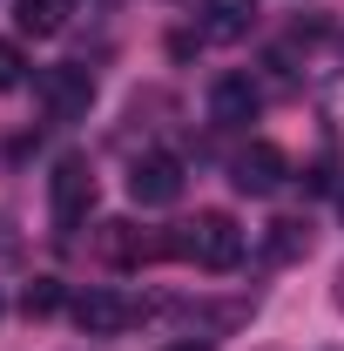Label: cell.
<instances>
[{"mask_svg": "<svg viewBox=\"0 0 344 351\" xmlns=\"http://www.w3.org/2000/svg\"><path fill=\"white\" fill-rule=\"evenodd\" d=\"M338 304H344V277H338Z\"/></svg>", "mask_w": 344, "mask_h": 351, "instance_id": "cell-16", "label": "cell"}, {"mask_svg": "<svg viewBox=\"0 0 344 351\" xmlns=\"http://www.w3.org/2000/svg\"><path fill=\"white\" fill-rule=\"evenodd\" d=\"M34 101L47 108V122H82L95 108V75L82 61H61V68H41L34 75Z\"/></svg>", "mask_w": 344, "mask_h": 351, "instance_id": "cell-3", "label": "cell"}, {"mask_svg": "<svg viewBox=\"0 0 344 351\" xmlns=\"http://www.w3.org/2000/svg\"><path fill=\"white\" fill-rule=\"evenodd\" d=\"M21 82H27V54H21V41H0V95Z\"/></svg>", "mask_w": 344, "mask_h": 351, "instance_id": "cell-13", "label": "cell"}, {"mask_svg": "<svg viewBox=\"0 0 344 351\" xmlns=\"http://www.w3.org/2000/svg\"><path fill=\"white\" fill-rule=\"evenodd\" d=\"M250 27H257V0H203V14H196V41L210 47L243 41Z\"/></svg>", "mask_w": 344, "mask_h": 351, "instance_id": "cell-8", "label": "cell"}, {"mask_svg": "<svg viewBox=\"0 0 344 351\" xmlns=\"http://www.w3.org/2000/svg\"><path fill=\"white\" fill-rule=\"evenodd\" d=\"M61 304H68V291H61L54 277H34V284H27V298H21V311H27V317H54Z\"/></svg>", "mask_w": 344, "mask_h": 351, "instance_id": "cell-11", "label": "cell"}, {"mask_svg": "<svg viewBox=\"0 0 344 351\" xmlns=\"http://www.w3.org/2000/svg\"><path fill=\"white\" fill-rule=\"evenodd\" d=\"M149 317V298H129V291H115V284H95L75 298V324H82L88 338H122Z\"/></svg>", "mask_w": 344, "mask_h": 351, "instance_id": "cell-2", "label": "cell"}, {"mask_svg": "<svg viewBox=\"0 0 344 351\" xmlns=\"http://www.w3.org/2000/svg\"><path fill=\"white\" fill-rule=\"evenodd\" d=\"M0 230H7V223H0ZM0 250H14V237H0Z\"/></svg>", "mask_w": 344, "mask_h": 351, "instance_id": "cell-15", "label": "cell"}, {"mask_svg": "<svg viewBox=\"0 0 344 351\" xmlns=\"http://www.w3.org/2000/svg\"><path fill=\"white\" fill-rule=\"evenodd\" d=\"M129 196L142 203V210H169L175 196H182V162L175 156H135V169H129Z\"/></svg>", "mask_w": 344, "mask_h": 351, "instance_id": "cell-7", "label": "cell"}, {"mask_svg": "<svg viewBox=\"0 0 344 351\" xmlns=\"http://www.w3.org/2000/svg\"><path fill=\"white\" fill-rule=\"evenodd\" d=\"M162 351H216L210 338H175V345H162Z\"/></svg>", "mask_w": 344, "mask_h": 351, "instance_id": "cell-14", "label": "cell"}, {"mask_svg": "<svg viewBox=\"0 0 344 351\" xmlns=\"http://www.w3.org/2000/svg\"><path fill=\"white\" fill-rule=\"evenodd\" d=\"M169 257L196 263V270H236L243 263V230L230 210H196L189 223L169 230Z\"/></svg>", "mask_w": 344, "mask_h": 351, "instance_id": "cell-1", "label": "cell"}, {"mask_svg": "<svg viewBox=\"0 0 344 351\" xmlns=\"http://www.w3.org/2000/svg\"><path fill=\"white\" fill-rule=\"evenodd\" d=\"M101 7H108V0H101Z\"/></svg>", "mask_w": 344, "mask_h": 351, "instance_id": "cell-17", "label": "cell"}, {"mask_svg": "<svg viewBox=\"0 0 344 351\" xmlns=\"http://www.w3.org/2000/svg\"><path fill=\"white\" fill-rule=\"evenodd\" d=\"M68 21H75V0H14V27L34 34V41L68 34Z\"/></svg>", "mask_w": 344, "mask_h": 351, "instance_id": "cell-10", "label": "cell"}, {"mask_svg": "<svg viewBox=\"0 0 344 351\" xmlns=\"http://www.w3.org/2000/svg\"><path fill=\"white\" fill-rule=\"evenodd\" d=\"M47 210H54L61 230H75V223L95 210V169H88L82 156H61V162H54V176H47Z\"/></svg>", "mask_w": 344, "mask_h": 351, "instance_id": "cell-4", "label": "cell"}, {"mask_svg": "<svg viewBox=\"0 0 344 351\" xmlns=\"http://www.w3.org/2000/svg\"><path fill=\"white\" fill-rule=\"evenodd\" d=\"M95 257L135 270V263H149V257H169V237H142L129 217H115V223H101V230H95Z\"/></svg>", "mask_w": 344, "mask_h": 351, "instance_id": "cell-6", "label": "cell"}, {"mask_svg": "<svg viewBox=\"0 0 344 351\" xmlns=\"http://www.w3.org/2000/svg\"><path fill=\"white\" fill-rule=\"evenodd\" d=\"M297 250H310V223H297V217L270 223V257H297Z\"/></svg>", "mask_w": 344, "mask_h": 351, "instance_id": "cell-12", "label": "cell"}, {"mask_svg": "<svg viewBox=\"0 0 344 351\" xmlns=\"http://www.w3.org/2000/svg\"><path fill=\"white\" fill-rule=\"evenodd\" d=\"M263 108V88L250 82V75H223V82L210 88V115L216 122H250Z\"/></svg>", "mask_w": 344, "mask_h": 351, "instance_id": "cell-9", "label": "cell"}, {"mask_svg": "<svg viewBox=\"0 0 344 351\" xmlns=\"http://www.w3.org/2000/svg\"><path fill=\"white\" fill-rule=\"evenodd\" d=\"M284 176H291V156H284L277 142H243V149L230 156V182H236L243 196H270Z\"/></svg>", "mask_w": 344, "mask_h": 351, "instance_id": "cell-5", "label": "cell"}]
</instances>
